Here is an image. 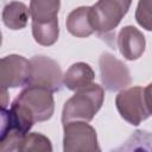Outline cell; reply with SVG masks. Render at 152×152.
Listing matches in <instances>:
<instances>
[{"mask_svg": "<svg viewBox=\"0 0 152 152\" xmlns=\"http://www.w3.org/2000/svg\"><path fill=\"white\" fill-rule=\"evenodd\" d=\"M116 44L120 50V53L128 61H135L140 58L145 51L146 40L137 27L134 26H125L119 31Z\"/></svg>", "mask_w": 152, "mask_h": 152, "instance_id": "cell-10", "label": "cell"}, {"mask_svg": "<svg viewBox=\"0 0 152 152\" xmlns=\"http://www.w3.org/2000/svg\"><path fill=\"white\" fill-rule=\"evenodd\" d=\"M31 75V63L23 56L8 55L0 62V86L1 90L18 88L28 84Z\"/></svg>", "mask_w": 152, "mask_h": 152, "instance_id": "cell-9", "label": "cell"}, {"mask_svg": "<svg viewBox=\"0 0 152 152\" xmlns=\"http://www.w3.org/2000/svg\"><path fill=\"white\" fill-rule=\"evenodd\" d=\"M15 152H52L50 139L38 132L28 133Z\"/></svg>", "mask_w": 152, "mask_h": 152, "instance_id": "cell-17", "label": "cell"}, {"mask_svg": "<svg viewBox=\"0 0 152 152\" xmlns=\"http://www.w3.org/2000/svg\"><path fill=\"white\" fill-rule=\"evenodd\" d=\"M33 124V118L15 101L8 109L1 108L0 152H15Z\"/></svg>", "mask_w": 152, "mask_h": 152, "instance_id": "cell-1", "label": "cell"}, {"mask_svg": "<svg viewBox=\"0 0 152 152\" xmlns=\"http://www.w3.org/2000/svg\"><path fill=\"white\" fill-rule=\"evenodd\" d=\"M131 7V1L101 0L90 6V19L94 31L102 39L113 38V31Z\"/></svg>", "mask_w": 152, "mask_h": 152, "instance_id": "cell-3", "label": "cell"}, {"mask_svg": "<svg viewBox=\"0 0 152 152\" xmlns=\"http://www.w3.org/2000/svg\"><path fill=\"white\" fill-rule=\"evenodd\" d=\"M61 2L58 0H33L30 2L32 23H49L58 20Z\"/></svg>", "mask_w": 152, "mask_h": 152, "instance_id": "cell-14", "label": "cell"}, {"mask_svg": "<svg viewBox=\"0 0 152 152\" xmlns=\"http://www.w3.org/2000/svg\"><path fill=\"white\" fill-rule=\"evenodd\" d=\"M63 131V152H101L96 131L88 122H68Z\"/></svg>", "mask_w": 152, "mask_h": 152, "instance_id": "cell-5", "label": "cell"}, {"mask_svg": "<svg viewBox=\"0 0 152 152\" xmlns=\"http://www.w3.org/2000/svg\"><path fill=\"white\" fill-rule=\"evenodd\" d=\"M115 106L124 120L133 126L152 115V106L145 88L135 86L121 90L115 97Z\"/></svg>", "mask_w": 152, "mask_h": 152, "instance_id": "cell-4", "label": "cell"}, {"mask_svg": "<svg viewBox=\"0 0 152 152\" xmlns=\"http://www.w3.org/2000/svg\"><path fill=\"white\" fill-rule=\"evenodd\" d=\"M135 20L142 28L152 31V0H141L138 2Z\"/></svg>", "mask_w": 152, "mask_h": 152, "instance_id": "cell-18", "label": "cell"}, {"mask_svg": "<svg viewBox=\"0 0 152 152\" xmlns=\"http://www.w3.org/2000/svg\"><path fill=\"white\" fill-rule=\"evenodd\" d=\"M99 66L102 86L108 91H121L131 84L132 77L128 66L114 55L103 52L99 58Z\"/></svg>", "mask_w": 152, "mask_h": 152, "instance_id": "cell-8", "label": "cell"}, {"mask_svg": "<svg viewBox=\"0 0 152 152\" xmlns=\"http://www.w3.org/2000/svg\"><path fill=\"white\" fill-rule=\"evenodd\" d=\"M32 34L34 40L43 46L55 44L59 36L58 20L49 23H32Z\"/></svg>", "mask_w": 152, "mask_h": 152, "instance_id": "cell-16", "label": "cell"}, {"mask_svg": "<svg viewBox=\"0 0 152 152\" xmlns=\"http://www.w3.org/2000/svg\"><path fill=\"white\" fill-rule=\"evenodd\" d=\"M145 90H146V94H147L150 102H151V106H152V83H150L147 87H145Z\"/></svg>", "mask_w": 152, "mask_h": 152, "instance_id": "cell-20", "label": "cell"}, {"mask_svg": "<svg viewBox=\"0 0 152 152\" xmlns=\"http://www.w3.org/2000/svg\"><path fill=\"white\" fill-rule=\"evenodd\" d=\"M109 152H152V133L137 129L124 144Z\"/></svg>", "mask_w": 152, "mask_h": 152, "instance_id": "cell-15", "label": "cell"}, {"mask_svg": "<svg viewBox=\"0 0 152 152\" xmlns=\"http://www.w3.org/2000/svg\"><path fill=\"white\" fill-rule=\"evenodd\" d=\"M7 102H8L7 90H1V108H6Z\"/></svg>", "mask_w": 152, "mask_h": 152, "instance_id": "cell-19", "label": "cell"}, {"mask_svg": "<svg viewBox=\"0 0 152 152\" xmlns=\"http://www.w3.org/2000/svg\"><path fill=\"white\" fill-rule=\"evenodd\" d=\"M14 101L27 110L34 122L49 120L55 110L52 91L40 87L27 86Z\"/></svg>", "mask_w": 152, "mask_h": 152, "instance_id": "cell-6", "label": "cell"}, {"mask_svg": "<svg viewBox=\"0 0 152 152\" xmlns=\"http://www.w3.org/2000/svg\"><path fill=\"white\" fill-rule=\"evenodd\" d=\"M95 72L87 63H74L63 75V84L72 91L81 90L94 84Z\"/></svg>", "mask_w": 152, "mask_h": 152, "instance_id": "cell-11", "label": "cell"}, {"mask_svg": "<svg viewBox=\"0 0 152 152\" xmlns=\"http://www.w3.org/2000/svg\"><path fill=\"white\" fill-rule=\"evenodd\" d=\"M30 8L24 2L11 1L2 10V21L11 30H21L27 25Z\"/></svg>", "mask_w": 152, "mask_h": 152, "instance_id": "cell-13", "label": "cell"}, {"mask_svg": "<svg viewBox=\"0 0 152 152\" xmlns=\"http://www.w3.org/2000/svg\"><path fill=\"white\" fill-rule=\"evenodd\" d=\"M31 75L27 86L45 88L52 93L59 91L63 84V74L59 64L46 56L37 55L30 59Z\"/></svg>", "mask_w": 152, "mask_h": 152, "instance_id": "cell-7", "label": "cell"}, {"mask_svg": "<svg viewBox=\"0 0 152 152\" xmlns=\"http://www.w3.org/2000/svg\"><path fill=\"white\" fill-rule=\"evenodd\" d=\"M103 99V88L96 83L77 90L63 106L62 124L64 125L72 121H91L102 107Z\"/></svg>", "mask_w": 152, "mask_h": 152, "instance_id": "cell-2", "label": "cell"}, {"mask_svg": "<svg viewBox=\"0 0 152 152\" xmlns=\"http://www.w3.org/2000/svg\"><path fill=\"white\" fill-rule=\"evenodd\" d=\"M66 30L75 37L84 38L93 34L94 27L90 19V6H81L72 10L66 17Z\"/></svg>", "mask_w": 152, "mask_h": 152, "instance_id": "cell-12", "label": "cell"}]
</instances>
